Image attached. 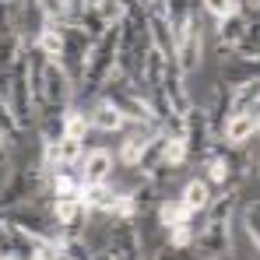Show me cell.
<instances>
[{
    "instance_id": "obj_1",
    "label": "cell",
    "mask_w": 260,
    "mask_h": 260,
    "mask_svg": "<svg viewBox=\"0 0 260 260\" xmlns=\"http://www.w3.org/2000/svg\"><path fill=\"white\" fill-rule=\"evenodd\" d=\"M239 204H243L239 186H221L215 193V201L204 211V225L197 232V243H193V253L201 260H239L236 243H232Z\"/></svg>"
},
{
    "instance_id": "obj_2",
    "label": "cell",
    "mask_w": 260,
    "mask_h": 260,
    "mask_svg": "<svg viewBox=\"0 0 260 260\" xmlns=\"http://www.w3.org/2000/svg\"><path fill=\"white\" fill-rule=\"evenodd\" d=\"M39 197H46V173L39 166V158L11 162L4 179H0V215L18 208V204L39 201Z\"/></svg>"
},
{
    "instance_id": "obj_3",
    "label": "cell",
    "mask_w": 260,
    "mask_h": 260,
    "mask_svg": "<svg viewBox=\"0 0 260 260\" xmlns=\"http://www.w3.org/2000/svg\"><path fill=\"white\" fill-rule=\"evenodd\" d=\"M7 102L11 113L21 130H32L39 123V109H36V95H32V67H28V49L18 53V60L7 71Z\"/></svg>"
},
{
    "instance_id": "obj_4",
    "label": "cell",
    "mask_w": 260,
    "mask_h": 260,
    "mask_svg": "<svg viewBox=\"0 0 260 260\" xmlns=\"http://www.w3.org/2000/svg\"><path fill=\"white\" fill-rule=\"evenodd\" d=\"M186 127H183V141H186V166H201L215 144V130H211V120H208V109L204 102H193L186 109Z\"/></svg>"
},
{
    "instance_id": "obj_5",
    "label": "cell",
    "mask_w": 260,
    "mask_h": 260,
    "mask_svg": "<svg viewBox=\"0 0 260 260\" xmlns=\"http://www.w3.org/2000/svg\"><path fill=\"white\" fill-rule=\"evenodd\" d=\"M201 60H204V11L197 7L186 18L183 32L176 36V63H179L183 74H190V71L201 67Z\"/></svg>"
},
{
    "instance_id": "obj_6",
    "label": "cell",
    "mask_w": 260,
    "mask_h": 260,
    "mask_svg": "<svg viewBox=\"0 0 260 260\" xmlns=\"http://www.w3.org/2000/svg\"><path fill=\"white\" fill-rule=\"evenodd\" d=\"M91 46H95V39L88 36L81 25H63V56H60V67L67 71V78L74 81V88H78L81 78H85Z\"/></svg>"
},
{
    "instance_id": "obj_7",
    "label": "cell",
    "mask_w": 260,
    "mask_h": 260,
    "mask_svg": "<svg viewBox=\"0 0 260 260\" xmlns=\"http://www.w3.org/2000/svg\"><path fill=\"white\" fill-rule=\"evenodd\" d=\"M102 250L113 260H148L144 246H141V236L134 229V221H116V218H106V239H102Z\"/></svg>"
},
{
    "instance_id": "obj_8",
    "label": "cell",
    "mask_w": 260,
    "mask_h": 260,
    "mask_svg": "<svg viewBox=\"0 0 260 260\" xmlns=\"http://www.w3.org/2000/svg\"><path fill=\"white\" fill-rule=\"evenodd\" d=\"M253 7H257V4H239V11H232L229 18L215 21V53H218V60L236 56V46H239L243 32H246V21H250V14H253Z\"/></svg>"
},
{
    "instance_id": "obj_9",
    "label": "cell",
    "mask_w": 260,
    "mask_h": 260,
    "mask_svg": "<svg viewBox=\"0 0 260 260\" xmlns=\"http://www.w3.org/2000/svg\"><path fill=\"white\" fill-rule=\"evenodd\" d=\"M158 134H162V130L155 127V123H127V127H123V141H120V151H116V162H120L123 169H134L137 158H141V151H144Z\"/></svg>"
},
{
    "instance_id": "obj_10",
    "label": "cell",
    "mask_w": 260,
    "mask_h": 260,
    "mask_svg": "<svg viewBox=\"0 0 260 260\" xmlns=\"http://www.w3.org/2000/svg\"><path fill=\"white\" fill-rule=\"evenodd\" d=\"M53 204V215L60 221V232L63 239H85L88 221H91V211L85 208V201H49Z\"/></svg>"
},
{
    "instance_id": "obj_11",
    "label": "cell",
    "mask_w": 260,
    "mask_h": 260,
    "mask_svg": "<svg viewBox=\"0 0 260 260\" xmlns=\"http://www.w3.org/2000/svg\"><path fill=\"white\" fill-rule=\"evenodd\" d=\"M78 169H81V183H85V186L106 183V179H113V169H116V155H113L109 148H88L85 158L78 162Z\"/></svg>"
},
{
    "instance_id": "obj_12",
    "label": "cell",
    "mask_w": 260,
    "mask_h": 260,
    "mask_svg": "<svg viewBox=\"0 0 260 260\" xmlns=\"http://www.w3.org/2000/svg\"><path fill=\"white\" fill-rule=\"evenodd\" d=\"M88 123L91 130H102V134H123L127 127V116L120 113V106L106 95H99L91 106H88Z\"/></svg>"
},
{
    "instance_id": "obj_13",
    "label": "cell",
    "mask_w": 260,
    "mask_h": 260,
    "mask_svg": "<svg viewBox=\"0 0 260 260\" xmlns=\"http://www.w3.org/2000/svg\"><path fill=\"white\" fill-rule=\"evenodd\" d=\"M32 253H36V239L14 229L7 218H0V260H32Z\"/></svg>"
},
{
    "instance_id": "obj_14",
    "label": "cell",
    "mask_w": 260,
    "mask_h": 260,
    "mask_svg": "<svg viewBox=\"0 0 260 260\" xmlns=\"http://www.w3.org/2000/svg\"><path fill=\"white\" fill-rule=\"evenodd\" d=\"M225 148H246L253 137H257V113H229V120L221 123V134Z\"/></svg>"
},
{
    "instance_id": "obj_15",
    "label": "cell",
    "mask_w": 260,
    "mask_h": 260,
    "mask_svg": "<svg viewBox=\"0 0 260 260\" xmlns=\"http://www.w3.org/2000/svg\"><path fill=\"white\" fill-rule=\"evenodd\" d=\"M81 201H85V208L91 215H113L116 211V204L123 201V190L113 183V179H106V183H95V186H85V193H81Z\"/></svg>"
},
{
    "instance_id": "obj_16",
    "label": "cell",
    "mask_w": 260,
    "mask_h": 260,
    "mask_svg": "<svg viewBox=\"0 0 260 260\" xmlns=\"http://www.w3.org/2000/svg\"><path fill=\"white\" fill-rule=\"evenodd\" d=\"M215 186L204 179V176H193V179H186L183 186H179V201H183V208L190 211V215H204L208 211V204L215 201Z\"/></svg>"
},
{
    "instance_id": "obj_17",
    "label": "cell",
    "mask_w": 260,
    "mask_h": 260,
    "mask_svg": "<svg viewBox=\"0 0 260 260\" xmlns=\"http://www.w3.org/2000/svg\"><path fill=\"white\" fill-rule=\"evenodd\" d=\"M201 169H204V179L221 190V186H229V179H232V155L225 151V148H218L211 144V151H208V158L201 162Z\"/></svg>"
},
{
    "instance_id": "obj_18",
    "label": "cell",
    "mask_w": 260,
    "mask_h": 260,
    "mask_svg": "<svg viewBox=\"0 0 260 260\" xmlns=\"http://www.w3.org/2000/svg\"><path fill=\"white\" fill-rule=\"evenodd\" d=\"M204 109H208L211 130H215V137H218V134H221V123H225L229 113H232V88L225 85L221 78H215V85H211V102H208Z\"/></svg>"
},
{
    "instance_id": "obj_19",
    "label": "cell",
    "mask_w": 260,
    "mask_h": 260,
    "mask_svg": "<svg viewBox=\"0 0 260 260\" xmlns=\"http://www.w3.org/2000/svg\"><path fill=\"white\" fill-rule=\"evenodd\" d=\"M236 56H246V60H257L260 56V4L253 7V14L246 21V32H243V39L236 46Z\"/></svg>"
},
{
    "instance_id": "obj_20",
    "label": "cell",
    "mask_w": 260,
    "mask_h": 260,
    "mask_svg": "<svg viewBox=\"0 0 260 260\" xmlns=\"http://www.w3.org/2000/svg\"><path fill=\"white\" fill-rule=\"evenodd\" d=\"M257 113L260 109V81H243L232 88V113Z\"/></svg>"
},
{
    "instance_id": "obj_21",
    "label": "cell",
    "mask_w": 260,
    "mask_h": 260,
    "mask_svg": "<svg viewBox=\"0 0 260 260\" xmlns=\"http://www.w3.org/2000/svg\"><path fill=\"white\" fill-rule=\"evenodd\" d=\"M39 7H43L46 21L49 25H78V18H74V7H71V0H39Z\"/></svg>"
},
{
    "instance_id": "obj_22",
    "label": "cell",
    "mask_w": 260,
    "mask_h": 260,
    "mask_svg": "<svg viewBox=\"0 0 260 260\" xmlns=\"http://www.w3.org/2000/svg\"><path fill=\"white\" fill-rule=\"evenodd\" d=\"M236 218H239V225H243L246 239L260 250V197H257V201H246V204H243V211H239Z\"/></svg>"
},
{
    "instance_id": "obj_23",
    "label": "cell",
    "mask_w": 260,
    "mask_h": 260,
    "mask_svg": "<svg viewBox=\"0 0 260 260\" xmlns=\"http://www.w3.org/2000/svg\"><path fill=\"white\" fill-rule=\"evenodd\" d=\"M162 162H166V169H169V173H179V169H186V141H183V137H173V134H166Z\"/></svg>"
},
{
    "instance_id": "obj_24",
    "label": "cell",
    "mask_w": 260,
    "mask_h": 260,
    "mask_svg": "<svg viewBox=\"0 0 260 260\" xmlns=\"http://www.w3.org/2000/svg\"><path fill=\"white\" fill-rule=\"evenodd\" d=\"M36 49L43 53L46 60H56V63H60V56H63V28H60V25H49L43 36H39Z\"/></svg>"
},
{
    "instance_id": "obj_25",
    "label": "cell",
    "mask_w": 260,
    "mask_h": 260,
    "mask_svg": "<svg viewBox=\"0 0 260 260\" xmlns=\"http://www.w3.org/2000/svg\"><path fill=\"white\" fill-rule=\"evenodd\" d=\"M186 218H190V211L183 208L179 193H176V197H162V201H158V221H162V229H173V225L186 221Z\"/></svg>"
},
{
    "instance_id": "obj_26",
    "label": "cell",
    "mask_w": 260,
    "mask_h": 260,
    "mask_svg": "<svg viewBox=\"0 0 260 260\" xmlns=\"http://www.w3.org/2000/svg\"><path fill=\"white\" fill-rule=\"evenodd\" d=\"M0 134H4L11 144H21V134H25V130L18 127V120H14L11 102H7V95H4V91H0Z\"/></svg>"
},
{
    "instance_id": "obj_27",
    "label": "cell",
    "mask_w": 260,
    "mask_h": 260,
    "mask_svg": "<svg viewBox=\"0 0 260 260\" xmlns=\"http://www.w3.org/2000/svg\"><path fill=\"white\" fill-rule=\"evenodd\" d=\"M78 25L85 28L91 39H99L109 25H106V18H102V11H99V4H88L85 11H78Z\"/></svg>"
},
{
    "instance_id": "obj_28",
    "label": "cell",
    "mask_w": 260,
    "mask_h": 260,
    "mask_svg": "<svg viewBox=\"0 0 260 260\" xmlns=\"http://www.w3.org/2000/svg\"><path fill=\"white\" fill-rule=\"evenodd\" d=\"M88 134H91V123H88V109H78V106H71V109H67V137L88 141Z\"/></svg>"
},
{
    "instance_id": "obj_29",
    "label": "cell",
    "mask_w": 260,
    "mask_h": 260,
    "mask_svg": "<svg viewBox=\"0 0 260 260\" xmlns=\"http://www.w3.org/2000/svg\"><path fill=\"white\" fill-rule=\"evenodd\" d=\"M56 148H60V166H78L88 151L85 141H78V137H63V141H56Z\"/></svg>"
},
{
    "instance_id": "obj_30",
    "label": "cell",
    "mask_w": 260,
    "mask_h": 260,
    "mask_svg": "<svg viewBox=\"0 0 260 260\" xmlns=\"http://www.w3.org/2000/svg\"><path fill=\"white\" fill-rule=\"evenodd\" d=\"M197 7L204 11V18L221 21V18H229L232 11H239V0H197Z\"/></svg>"
},
{
    "instance_id": "obj_31",
    "label": "cell",
    "mask_w": 260,
    "mask_h": 260,
    "mask_svg": "<svg viewBox=\"0 0 260 260\" xmlns=\"http://www.w3.org/2000/svg\"><path fill=\"white\" fill-rule=\"evenodd\" d=\"M95 4H99V11H102L106 25H120V21H123V14H127V0H95Z\"/></svg>"
},
{
    "instance_id": "obj_32",
    "label": "cell",
    "mask_w": 260,
    "mask_h": 260,
    "mask_svg": "<svg viewBox=\"0 0 260 260\" xmlns=\"http://www.w3.org/2000/svg\"><path fill=\"white\" fill-rule=\"evenodd\" d=\"M11 151H14V144L0 134V169H7V166H11Z\"/></svg>"
},
{
    "instance_id": "obj_33",
    "label": "cell",
    "mask_w": 260,
    "mask_h": 260,
    "mask_svg": "<svg viewBox=\"0 0 260 260\" xmlns=\"http://www.w3.org/2000/svg\"><path fill=\"white\" fill-rule=\"evenodd\" d=\"M95 260H113V257H109L106 250H95Z\"/></svg>"
},
{
    "instance_id": "obj_34",
    "label": "cell",
    "mask_w": 260,
    "mask_h": 260,
    "mask_svg": "<svg viewBox=\"0 0 260 260\" xmlns=\"http://www.w3.org/2000/svg\"><path fill=\"white\" fill-rule=\"evenodd\" d=\"M253 173H257V183H260V155H257V169H253Z\"/></svg>"
},
{
    "instance_id": "obj_35",
    "label": "cell",
    "mask_w": 260,
    "mask_h": 260,
    "mask_svg": "<svg viewBox=\"0 0 260 260\" xmlns=\"http://www.w3.org/2000/svg\"><path fill=\"white\" fill-rule=\"evenodd\" d=\"M257 134H260V109H257Z\"/></svg>"
},
{
    "instance_id": "obj_36",
    "label": "cell",
    "mask_w": 260,
    "mask_h": 260,
    "mask_svg": "<svg viewBox=\"0 0 260 260\" xmlns=\"http://www.w3.org/2000/svg\"><path fill=\"white\" fill-rule=\"evenodd\" d=\"M239 4H260V0H239Z\"/></svg>"
}]
</instances>
